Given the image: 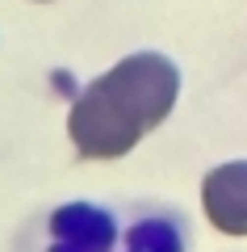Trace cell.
Masks as SVG:
<instances>
[{
  "label": "cell",
  "instance_id": "6da1fadb",
  "mask_svg": "<svg viewBox=\"0 0 247 252\" xmlns=\"http://www.w3.org/2000/svg\"><path fill=\"white\" fill-rule=\"evenodd\" d=\"M180 72L168 55L138 51L80 89L67 114V135L88 160H117L172 114Z\"/></svg>",
  "mask_w": 247,
  "mask_h": 252
},
{
  "label": "cell",
  "instance_id": "7a4b0ae2",
  "mask_svg": "<svg viewBox=\"0 0 247 252\" xmlns=\"http://www.w3.org/2000/svg\"><path fill=\"white\" fill-rule=\"evenodd\" d=\"M34 252H113L117 219L92 202H67L29 231Z\"/></svg>",
  "mask_w": 247,
  "mask_h": 252
},
{
  "label": "cell",
  "instance_id": "3957f363",
  "mask_svg": "<svg viewBox=\"0 0 247 252\" xmlns=\"http://www.w3.org/2000/svg\"><path fill=\"white\" fill-rule=\"evenodd\" d=\"M201 206L210 223L226 235H247V160H230L205 177Z\"/></svg>",
  "mask_w": 247,
  "mask_h": 252
},
{
  "label": "cell",
  "instance_id": "277c9868",
  "mask_svg": "<svg viewBox=\"0 0 247 252\" xmlns=\"http://www.w3.org/2000/svg\"><path fill=\"white\" fill-rule=\"evenodd\" d=\"M185 244H189L185 219L172 210H151L126 227L117 252H185Z\"/></svg>",
  "mask_w": 247,
  "mask_h": 252
}]
</instances>
